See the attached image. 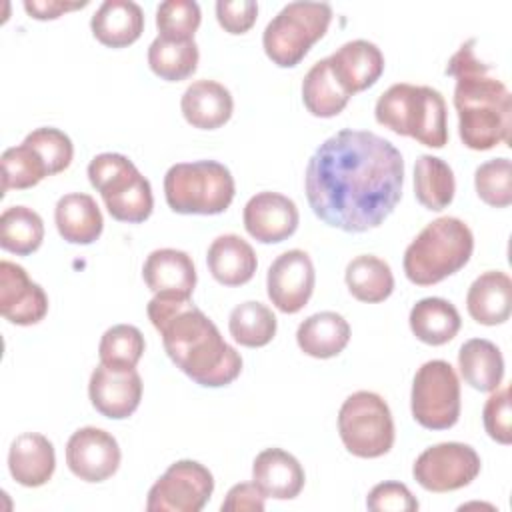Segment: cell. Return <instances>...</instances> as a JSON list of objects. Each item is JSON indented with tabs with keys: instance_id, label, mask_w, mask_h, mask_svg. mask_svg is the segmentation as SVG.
<instances>
[{
	"instance_id": "obj_14",
	"label": "cell",
	"mask_w": 512,
	"mask_h": 512,
	"mask_svg": "<svg viewBox=\"0 0 512 512\" xmlns=\"http://www.w3.org/2000/svg\"><path fill=\"white\" fill-rule=\"evenodd\" d=\"M120 446L116 438L96 426L78 428L66 444V464L84 482H104L120 466Z\"/></svg>"
},
{
	"instance_id": "obj_44",
	"label": "cell",
	"mask_w": 512,
	"mask_h": 512,
	"mask_svg": "<svg viewBox=\"0 0 512 512\" xmlns=\"http://www.w3.org/2000/svg\"><path fill=\"white\" fill-rule=\"evenodd\" d=\"M264 494L260 492V488L254 482H242L236 484L228 490L224 502H222V512H242V510H250V512H262L264 510Z\"/></svg>"
},
{
	"instance_id": "obj_37",
	"label": "cell",
	"mask_w": 512,
	"mask_h": 512,
	"mask_svg": "<svg viewBox=\"0 0 512 512\" xmlns=\"http://www.w3.org/2000/svg\"><path fill=\"white\" fill-rule=\"evenodd\" d=\"M146 342L142 332L132 324H116L108 328L98 344L100 362L116 368H136L144 354Z\"/></svg>"
},
{
	"instance_id": "obj_4",
	"label": "cell",
	"mask_w": 512,
	"mask_h": 512,
	"mask_svg": "<svg viewBox=\"0 0 512 512\" xmlns=\"http://www.w3.org/2000/svg\"><path fill=\"white\" fill-rule=\"evenodd\" d=\"M474 250V236L466 222L440 216L426 224L404 252V274L412 284L432 286L464 268Z\"/></svg>"
},
{
	"instance_id": "obj_20",
	"label": "cell",
	"mask_w": 512,
	"mask_h": 512,
	"mask_svg": "<svg viewBox=\"0 0 512 512\" xmlns=\"http://www.w3.org/2000/svg\"><path fill=\"white\" fill-rule=\"evenodd\" d=\"M54 468V446L44 434L24 432L12 440L8 450V470L18 484L38 488L52 478Z\"/></svg>"
},
{
	"instance_id": "obj_3",
	"label": "cell",
	"mask_w": 512,
	"mask_h": 512,
	"mask_svg": "<svg viewBox=\"0 0 512 512\" xmlns=\"http://www.w3.org/2000/svg\"><path fill=\"white\" fill-rule=\"evenodd\" d=\"M476 40H466L448 60L446 74L456 78L454 108L458 134L470 150H490L510 142L512 96L506 84L490 76V64L476 56Z\"/></svg>"
},
{
	"instance_id": "obj_32",
	"label": "cell",
	"mask_w": 512,
	"mask_h": 512,
	"mask_svg": "<svg viewBox=\"0 0 512 512\" xmlns=\"http://www.w3.org/2000/svg\"><path fill=\"white\" fill-rule=\"evenodd\" d=\"M350 100V94L332 76L328 58L312 64L302 80V102L312 116L332 118L338 116Z\"/></svg>"
},
{
	"instance_id": "obj_36",
	"label": "cell",
	"mask_w": 512,
	"mask_h": 512,
	"mask_svg": "<svg viewBox=\"0 0 512 512\" xmlns=\"http://www.w3.org/2000/svg\"><path fill=\"white\" fill-rule=\"evenodd\" d=\"M2 194L8 190H26L36 186L42 178L50 176L44 160L28 146H12L2 152Z\"/></svg>"
},
{
	"instance_id": "obj_9",
	"label": "cell",
	"mask_w": 512,
	"mask_h": 512,
	"mask_svg": "<svg viewBox=\"0 0 512 512\" xmlns=\"http://www.w3.org/2000/svg\"><path fill=\"white\" fill-rule=\"evenodd\" d=\"M338 434L358 458H378L394 444V420L386 400L370 390L350 394L338 412Z\"/></svg>"
},
{
	"instance_id": "obj_1",
	"label": "cell",
	"mask_w": 512,
	"mask_h": 512,
	"mask_svg": "<svg viewBox=\"0 0 512 512\" xmlns=\"http://www.w3.org/2000/svg\"><path fill=\"white\" fill-rule=\"evenodd\" d=\"M404 158L386 138L344 128L310 156L304 174L306 200L328 226L366 232L380 226L402 198Z\"/></svg>"
},
{
	"instance_id": "obj_31",
	"label": "cell",
	"mask_w": 512,
	"mask_h": 512,
	"mask_svg": "<svg viewBox=\"0 0 512 512\" xmlns=\"http://www.w3.org/2000/svg\"><path fill=\"white\" fill-rule=\"evenodd\" d=\"M456 180L454 172L438 156L422 154L414 164V196L416 200L434 212L444 210L454 200Z\"/></svg>"
},
{
	"instance_id": "obj_23",
	"label": "cell",
	"mask_w": 512,
	"mask_h": 512,
	"mask_svg": "<svg viewBox=\"0 0 512 512\" xmlns=\"http://www.w3.org/2000/svg\"><path fill=\"white\" fill-rule=\"evenodd\" d=\"M466 308L472 320L484 326L504 324L512 312V280L506 272L488 270L468 288Z\"/></svg>"
},
{
	"instance_id": "obj_5",
	"label": "cell",
	"mask_w": 512,
	"mask_h": 512,
	"mask_svg": "<svg viewBox=\"0 0 512 512\" xmlns=\"http://www.w3.org/2000/svg\"><path fill=\"white\" fill-rule=\"evenodd\" d=\"M374 116L380 126L424 146L444 148L448 142L446 102L436 88L408 82L392 84L376 100Z\"/></svg>"
},
{
	"instance_id": "obj_39",
	"label": "cell",
	"mask_w": 512,
	"mask_h": 512,
	"mask_svg": "<svg viewBox=\"0 0 512 512\" xmlns=\"http://www.w3.org/2000/svg\"><path fill=\"white\" fill-rule=\"evenodd\" d=\"M200 20V6L194 0H166L156 8L158 36L168 40H194Z\"/></svg>"
},
{
	"instance_id": "obj_30",
	"label": "cell",
	"mask_w": 512,
	"mask_h": 512,
	"mask_svg": "<svg viewBox=\"0 0 512 512\" xmlns=\"http://www.w3.org/2000/svg\"><path fill=\"white\" fill-rule=\"evenodd\" d=\"M350 294L368 304L386 300L394 290V274L386 260L374 254H360L352 258L344 272Z\"/></svg>"
},
{
	"instance_id": "obj_27",
	"label": "cell",
	"mask_w": 512,
	"mask_h": 512,
	"mask_svg": "<svg viewBox=\"0 0 512 512\" xmlns=\"http://www.w3.org/2000/svg\"><path fill=\"white\" fill-rule=\"evenodd\" d=\"M350 340V324L338 312L324 310L308 316L296 330L300 350L312 358H334Z\"/></svg>"
},
{
	"instance_id": "obj_38",
	"label": "cell",
	"mask_w": 512,
	"mask_h": 512,
	"mask_svg": "<svg viewBox=\"0 0 512 512\" xmlns=\"http://www.w3.org/2000/svg\"><path fill=\"white\" fill-rule=\"evenodd\" d=\"M476 194L494 208H506L512 202V164L508 158L482 162L474 172Z\"/></svg>"
},
{
	"instance_id": "obj_22",
	"label": "cell",
	"mask_w": 512,
	"mask_h": 512,
	"mask_svg": "<svg viewBox=\"0 0 512 512\" xmlns=\"http://www.w3.org/2000/svg\"><path fill=\"white\" fill-rule=\"evenodd\" d=\"M180 108L190 126L216 130L230 120L234 100L224 84L216 80H196L184 90Z\"/></svg>"
},
{
	"instance_id": "obj_15",
	"label": "cell",
	"mask_w": 512,
	"mask_h": 512,
	"mask_svg": "<svg viewBox=\"0 0 512 512\" xmlns=\"http://www.w3.org/2000/svg\"><path fill=\"white\" fill-rule=\"evenodd\" d=\"M88 396L102 416L122 420L140 406L142 378L136 368H116L100 362L90 374Z\"/></svg>"
},
{
	"instance_id": "obj_16",
	"label": "cell",
	"mask_w": 512,
	"mask_h": 512,
	"mask_svg": "<svg viewBox=\"0 0 512 512\" xmlns=\"http://www.w3.org/2000/svg\"><path fill=\"white\" fill-rule=\"evenodd\" d=\"M48 312L44 288L28 278V272L10 260L0 262V314L16 326L38 324Z\"/></svg>"
},
{
	"instance_id": "obj_26",
	"label": "cell",
	"mask_w": 512,
	"mask_h": 512,
	"mask_svg": "<svg viewBox=\"0 0 512 512\" xmlns=\"http://www.w3.org/2000/svg\"><path fill=\"white\" fill-rule=\"evenodd\" d=\"M54 222L58 234L66 242L82 246L98 240L104 228V218L96 200L84 192L64 194L56 202Z\"/></svg>"
},
{
	"instance_id": "obj_2",
	"label": "cell",
	"mask_w": 512,
	"mask_h": 512,
	"mask_svg": "<svg viewBox=\"0 0 512 512\" xmlns=\"http://www.w3.org/2000/svg\"><path fill=\"white\" fill-rule=\"evenodd\" d=\"M146 312L168 358L196 384L220 388L240 376L242 356L190 298L154 294Z\"/></svg>"
},
{
	"instance_id": "obj_45",
	"label": "cell",
	"mask_w": 512,
	"mask_h": 512,
	"mask_svg": "<svg viewBox=\"0 0 512 512\" xmlns=\"http://www.w3.org/2000/svg\"><path fill=\"white\" fill-rule=\"evenodd\" d=\"M88 6V0L84 2H60V0H26L24 10L36 18V20H54L62 16L64 12L84 8Z\"/></svg>"
},
{
	"instance_id": "obj_41",
	"label": "cell",
	"mask_w": 512,
	"mask_h": 512,
	"mask_svg": "<svg viewBox=\"0 0 512 512\" xmlns=\"http://www.w3.org/2000/svg\"><path fill=\"white\" fill-rule=\"evenodd\" d=\"M482 420L488 436L500 444L512 442V428H510V388H496L492 390L490 398L484 404Z\"/></svg>"
},
{
	"instance_id": "obj_24",
	"label": "cell",
	"mask_w": 512,
	"mask_h": 512,
	"mask_svg": "<svg viewBox=\"0 0 512 512\" xmlns=\"http://www.w3.org/2000/svg\"><path fill=\"white\" fill-rule=\"evenodd\" d=\"M94 38L108 48L134 44L144 30V12L132 0H106L92 14Z\"/></svg>"
},
{
	"instance_id": "obj_19",
	"label": "cell",
	"mask_w": 512,
	"mask_h": 512,
	"mask_svg": "<svg viewBox=\"0 0 512 512\" xmlns=\"http://www.w3.org/2000/svg\"><path fill=\"white\" fill-rule=\"evenodd\" d=\"M302 464L282 448L262 450L252 464V482L266 498L292 500L304 488Z\"/></svg>"
},
{
	"instance_id": "obj_28",
	"label": "cell",
	"mask_w": 512,
	"mask_h": 512,
	"mask_svg": "<svg viewBox=\"0 0 512 512\" xmlns=\"http://www.w3.org/2000/svg\"><path fill=\"white\" fill-rule=\"evenodd\" d=\"M458 368L464 382L480 392L500 388L504 378L502 352L486 338H470L460 346Z\"/></svg>"
},
{
	"instance_id": "obj_25",
	"label": "cell",
	"mask_w": 512,
	"mask_h": 512,
	"mask_svg": "<svg viewBox=\"0 0 512 512\" xmlns=\"http://www.w3.org/2000/svg\"><path fill=\"white\" fill-rule=\"evenodd\" d=\"M212 278L224 286H242L252 280L258 260L254 248L238 234H222L212 240L206 252Z\"/></svg>"
},
{
	"instance_id": "obj_21",
	"label": "cell",
	"mask_w": 512,
	"mask_h": 512,
	"mask_svg": "<svg viewBox=\"0 0 512 512\" xmlns=\"http://www.w3.org/2000/svg\"><path fill=\"white\" fill-rule=\"evenodd\" d=\"M142 278L154 294L190 298L196 286V268L186 252L176 248H158L148 254L142 266Z\"/></svg>"
},
{
	"instance_id": "obj_18",
	"label": "cell",
	"mask_w": 512,
	"mask_h": 512,
	"mask_svg": "<svg viewBox=\"0 0 512 512\" xmlns=\"http://www.w3.org/2000/svg\"><path fill=\"white\" fill-rule=\"evenodd\" d=\"M328 64L344 92L354 96L356 92L374 86L382 76L384 54L374 42L358 38L342 44L332 56H328Z\"/></svg>"
},
{
	"instance_id": "obj_13",
	"label": "cell",
	"mask_w": 512,
	"mask_h": 512,
	"mask_svg": "<svg viewBox=\"0 0 512 512\" xmlns=\"http://www.w3.org/2000/svg\"><path fill=\"white\" fill-rule=\"evenodd\" d=\"M316 272L304 250H286L270 264L266 290L270 302L284 314L300 312L314 292Z\"/></svg>"
},
{
	"instance_id": "obj_6",
	"label": "cell",
	"mask_w": 512,
	"mask_h": 512,
	"mask_svg": "<svg viewBox=\"0 0 512 512\" xmlns=\"http://www.w3.org/2000/svg\"><path fill=\"white\" fill-rule=\"evenodd\" d=\"M234 192L230 170L216 160L178 162L164 176V196L176 214H222Z\"/></svg>"
},
{
	"instance_id": "obj_42",
	"label": "cell",
	"mask_w": 512,
	"mask_h": 512,
	"mask_svg": "<svg viewBox=\"0 0 512 512\" xmlns=\"http://www.w3.org/2000/svg\"><path fill=\"white\" fill-rule=\"evenodd\" d=\"M368 510L374 512H414L418 510V500L412 496L406 484L402 482H380L366 496Z\"/></svg>"
},
{
	"instance_id": "obj_43",
	"label": "cell",
	"mask_w": 512,
	"mask_h": 512,
	"mask_svg": "<svg viewBox=\"0 0 512 512\" xmlns=\"http://www.w3.org/2000/svg\"><path fill=\"white\" fill-rule=\"evenodd\" d=\"M258 16V4L254 0H218L216 18L228 34L248 32Z\"/></svg>"
},
{
	"instance_id": "obj_7",
	"label": "cell",
	"mask_w": 512,
	"mask_h": 512,
	"mask_svg": "<svg viewBox=\"0 0 512 512\" xmlns=\"http://www.w3.org/2000/svg\"><path fill=\"white\" fill-rule=\"evenodd\" d=\"M88 180L118 222L140 224L154 208L152 186L130 158L118 152H102L88 164Z\"/></svg>"
},
{
	"instance_id": "obj_8",
	"label": "cell",
	"mask_w": 512,
	"mask_h": 512,
	"mask_svg": "<svg viewBox=\"0 0 512 512\" xmlns=\"http://www.w3.org/2000/svg\"><path fill=\"white\" fill-rule=\"evenodd\" d=\"M332 6L326 2H290L264 28L262 46L266 56L280 68L302 62L312 44L328 30Z\"/></svg>"
},
{
	"instance_id": "obj_29",
	"label": "cell",
	"mask_w": 512,
	"mask_h": 512,
	"mask_svg": "<svg viewBox=\"0 0 512 512\" xmlns=\"http://www.w3.org/2000/svg\"><path fill=\"white\" fill-rule=\"evenodd\" d=\"M408 322L412 334L430 346H442L450 342L462 326L456 306L436 296L418 300L410 310Z\"/></svg>"
},
{
	"instance_id": "obj_35",
	"label": "cell",
	"mask_w": 512,
	"mask_h": 512,
	"mask_svg": "<svg viewBox=\"0 0 512 512\" xmlns=\"http://www.w3.org/2000/svg\"><path fill=\"white\" fill-rule=\"evenodd\" d=\"M276 316L274 312L256 300L242 302L232 308L228 318L230 336L246 348H262L276 336Z\"/></svg>"
},
{
	"instance_id": "obj_10",
	"label": "cell",
	"mask_w": 512,
	"mask_h": 512,
	"mask_svg": "<svg viewBox=\"0 0 512 512\" xmlns=\"http://www.w3.org/2000/svg\"><path fill=\"white\" fill-rule=\"evenodd\" d=\"M412 418L428 430H448L460 418V382L446 360L424 362L412 380Z\"/></svg>"
},
{
	"instance_id": "obj_12",
	"label": "cell",
	"mask_w": 512,
	"mask_h": 512,
	"mask_svg": "<svg viewBox=\"0 0 512 512\" xmlns=\"http://www.w3.org/2000/svg\"><path fill=\"white\" fill-rule=\"evenodd\" d=\"M478 452L462 442H440L426 448L414 462V480L428 492H452L480 474Z\"/></svg>"
},
{
	"instance_id": "obj_40",
	"label": "cell",
	"mask_w": 512,
	"mask_h": 512,
	"mask_svg": "<svg viewBox=\"0 0 512 512\" xmlns=\"http://www.w3.org/2000/svg\"><path fill=\"white\" fill-rule=\"evenodd\" d=\"M24 144L32 146L38 156L44 160L48 174H58L64 172L74 156V146L68 134H64L58 128H50V126H42L32 130L26 138Z\"/></svg>"
},
{
	"instance_id": "obj_17",
	"label": "cell",
	"mask_w": 512,
	"mask_h": 512,
	"mask_svg": "<svg viewBox=\"0 0 512 512\" xmlns=\"http://www.w3.org/2000/svg\"><path fill=\"white\" fill-rule=\"evenodd\" d=\"M246 232L262 242L276 244L290 238L300 222L294 200L280 192H258L254 194L242 212Z\"/></svg>"
},
{
	"instance_id": "obj_11",
	"label": "cell",
	"mask_w": 512,
	"mask_h": 512,
	"mask_svg": "<svg viewBox=\"0 0 512 512\" xmlns=\"http://www.w3.org/2000/svg\"><path fill=\"white\" fill-rule=\"evenodd\" d=\"M214 492L212 472L196 460H178L152 484L148 512H200Z\"/></svg>"
},
{
	"instance_id": "obj_33",
	"label": "cell",
	"mask_w": 512,
	"mask_h": 512,
	"mask_svg": "<svg viewBox=\"0 0 512 512\" xmlns=\"http://www.w3.org/2000/svg\"><path fill=\"white\" fill-rule=\"evenodd\" d=\"M198 58L200 52L194 40H168L156 36L148 46V66L166 82H180L192 76L198 68Z\"/></svg>"
},
{
	"instance_id": "obj_34",
	"label": "cell",
	"mask_w": 512,
	"mask_h": 512,
	"mask_svg": "<svg viewBox=\"0 0 512 512\" xmlns=\"http://www.w3.org/2000/svg\"><path fill=\"white\" fill-rule=\"evenodd\" d=\"M44 240V222L28 206H10L0 216V246L6 252L28 256Z\"/></svg>"
}]
</instances>
